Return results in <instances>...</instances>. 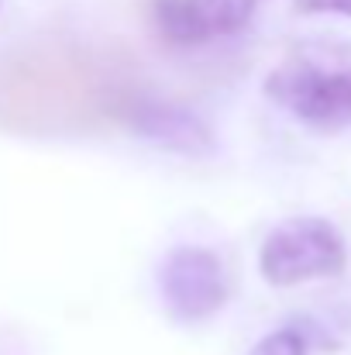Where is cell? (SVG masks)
Listing matches in <instances>:
<instances>
[{"label":"cell","mask_w":351,"mask_h":355,"mask_svg":"<svg viewBox=\"0 0 351 355\" xmlns=\"http://www.w3.org/2000/svg\"><path fill=\"white\" fill-rule=\"evenodd\" d=\"M265 97L317 131L351 128V45L314 42L293 49L262 83Z\"/></svg>","instance_id":"1"},{"label":"cell","mask_w":351,"mask_h":355,"mask_svg":"<svg viewBox=\"0 0 351 355\" xmlns=\"http://www.w3.org/2000/svg\"><path fill=\"white\" fill-rule=\"evenodd\" d=\"M348 269L341 232L317 214L279 221L258 248V272L269 286L289 290L314 279H334Z\"/></svg>","instance_id":"2"},{"label":"cell","mask_w":351,"mask_h":355,"mask_svg":"<svg viewBox=\"0 0 351 355\" xmlns=\"http://www.w3.org/2000/svg\"><path fill=\"white\" fill-rule=\"evenodd\" d=\"M231 279L224 259L207 245H176L159 266V297L176 324H200L221 314Z\"/></svg>","instance_id":"3"},{"label":"cell","mask_w":351,"mask_h":355,"mask_svg":"<svg viewBox=\"0 0 351 355\" xmlns=\"http://www.w3.org/2000/svg\"><path fill=\"white\" fill-rule=\"evenodd\" d=\"M265 0H155V28L169 45H204L241 31Z\"/></svg>","instance_id":"4"},{"label":"cell","mask_w":351,"mask_h":355,"mask_svg":"<svg viewBox=\"0 0 351 355\" xmlns=\"http://www.w3.org/2000/svg\"><path fill=\"white\" fill-rule=\"evenodd\" d=\"M127 128L152 141L155 148L190 155V159H207L217 152V135L207 121L179 104L169 101H138L127 111Z\"/></svg>","instance_id":"5"},{"label":"cell","mask_w":351,"mask_h":355,"mask_svg":"<svg viewBox=\"0 0 351 355\" xmlns=\"http://www.w3.org/2000/svg\"><path fill=\"white\" fill-rule=\"evenodd\" d=\"M307 352H310V342H307L303 331L279 328V331H269L265 338H258L248 355H307Z\"/></svg>","instance_id":"6"},{"label":"cell","mask_w":351,"mask_h":355,"mask_svg":"<svg viewBox=\"0 0 351 355\" xmlns=\"http://www.w3.org/2000/svg\"><path fill=\"white\" fill-rule=\"evenodd\" d=\"M300 14H341L351 17V0H293Z\"/></svg>","instance_id":"7"}]
</instances>
